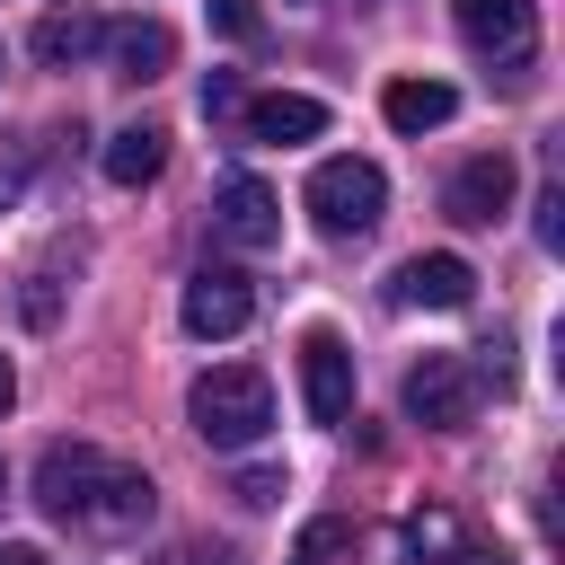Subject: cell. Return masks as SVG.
<instances>
[{
  "mask_svg": "<svg viewBox=\"0 0 565 565\" xmlns=\"http://www.w3.org/2000/svg\"><path fill=\"white\" fill-rule=\"evenodd\" d=\"M35 503H44L53 521H71V530H97V539H124V530H141V521L159 512L150 477H141L132 459L97 450V441H44V459H35Z\"/></svg>",
  "mask_w": 565,
  "mask_h": 565,
  "instance_id": "6da1fadb",
  "label": "cell"
},
{
  "mask_svg": "<svg viewBox=\"0 0 565 565\" xmlns=\"http://www.w3.org/2000/svg\"><path fill=\"white\" fill-rule=\"evenodd\" d=\"M185 415L212 450H256L265 424H274V380L256 362H212L194 388H185Z\"/></svg>",
  "mask_w": 565,
  "mask_h": 565,
  "instance_id": "7a4b0ae2",
  "label": "cell"
},
{
  "mask_svg": "<svg viewBox=\"0 0 565 565\" xmlns=\"http://www.w3.org/2000/svg\"><path fill=\"white\" fill-rule=\"evenodd\" d=\"M300 203H309L318 238H362V230H380V212H388V177H380L371 159H318Z\"/></svg>",
  "mask_w": 565,
  "mask_h": 565,
  "instance_id": "3957f363",
  "label": "cell"
},
{
  "mask_svg": "<svg viewBox=\"0 0 565 565\" xmlns=\"http://www.w3.org/2000/svg\"><path fill=\"white\" fill-rule=\"evenodd\" d=\"M397 406H406V424H424V433H468V424H477V371H468L459 353H424V362L406 371Z\"/></svg>",
  "mask_w": 565,
  "mask_h": 565,
  "instance_id": "277c9868",
  "label": "cell"
},
{
  "mask_svg": "<svg viewBox=\"0 0 565 565\" xmlns=\"http://www.w3.org/2000/svg\"><path fill=\"white\" fill-rule=\"evenodd\" d=\"M450 18H459V44L494 71L539 53V0H450Z\"/></svg>",
  "mask_w": 565,
  "mask_h": 565,
  "instance_id": "5b68a950",
  "label": "cell"
},
{
  "mask_svg": "<svg viewBox=\"0 0 565 565\" xmlns=\"http://www.w3.org/2000/svg\"><path fill=\"white\" fill-rule=\"evenodd\" d=\"M512 194H521V168H512V150H477V159H459V168H450V185H441V212H450L459 230H494V221L512 212Z\"/></svg>",
  "mask_w": 565,
  "mask_h": 565,
  "instance_id": "8992f818",
  "label": "cell"
},
{
  "mask_svg": "<svg viewBox=\"0 0 565 565\" xmlns=\"http://www.w3.org/2000/svg\"><path fill=\"white\" fill-rule=\"evenodd\" d=\"M177 318H185V335H194V344H221V335H238V327L256 318V282H247L238 265H203V274L185 282Z\"/></svg>",
  "mask_w": 565,
  "mask_h": 565,
  "instance_id": "52a82bcc",
  "label": "cell"
},
{
  "mask_svg": "<svg viewBox=\"0 0 565 565\" xmlns=\"http://www.w3.org/2000/svg\"><path fill=\"white\" fill-rule=\"evenodd\" d=\"M300 406H309V424H344L353 415V353H344L335 327L300 335Z\"/></svg>",
  "mask_w": 565,
  "mask_h": 565,
  "instance_id": "ba28073f",
  "label": "cell"
},
{
  "mask_svg": "<svg viewBox=\"0 0 565 565\" xmlns=\"http://www.w3.org/2000/svg\"><path fill=\"white\" fill-rule=\"evenodd\" d=\"M388 300H397V309H468V300H477V265L450 256V247L406 256V265L388 274Z\"/></svg>",
  "mask_w": 565,
  "mask_h": 565,
  "instance_id": "9c48e42d",
  "label": "cell"
},
{
  "mask_svg": "<svg viewBox=\"0 0 565 565\" xmlns=\"http://www.w3.org/2000/svg\"><path fill=\"white\" fill-rule=\"evenodd\" d=\"M212 230L230 247H274L282 238V203L265 177H221V203H212Z\"/></svg>",
  "mask_w": 565,
  "mask_h": 565,
  "instance_id": "30bf717a",
  "label": "cell"
},
{
  "mask_svg": "<svg viewBox=\"0 0 565 565\" xmlns=\"http://www.w3.org/2000/svg\"><path fill=\"white\" fill-rule=\"evenodd\" d=\"M97 44H106V18H97V9H44L35 35H26V53H35L44 71H79Z\"/></svg>",
  "mask_w": 565,
  "mask_h": 565,
  "instance_id": "8fae6325",
  "label": "cell"
},
{
  "mask_svg": "<svg viewBox=\"0 0 565 565\" xmlns=\"http://www.w3.org/2000/svg\"><path fill=\"white\" fill-rule=\"evenodd\" d=\"M238 124H247L256 141H318V132H327V106L300 97V88H274V97H247Z\"/></svg>",
  "mask_w": 565,
  "mask_h": 565,
  "instance_id": "7c38bea8",
  "label": "cell"
},
{
  "mask_svg": "<svg viewBox=\"0 0 565 565\" xmlns=\"http://www.w3.org/2000/svg\"><path fill=\"white\" fill-rule=\"evenodd\" d=\"M97 53H115V71H124V79H159V71L177 62V35H168L159 18H115Z\"/></svg>",
  "mask_w": 565,
  "mask_h": 565,
  "instance_id": "4fadbf2b",
  "label": "cell"
},
{
  "mask_svg": "<svg viewBox=\"0 0 565 565\" xmlns=\"http://www.w3.org/2000/svg\"><path fill=\"white\" fill-rule=\"evenodd\" d=\"M380 115H388L397 132H433V124L459 115V88H450V79H388V88H380Z\"/></svg>",
  "mask_w": 565,
  "mask_h": 565,
  "instance_id": "5bb4252c",
  "label": "cell"
},
{
  "mask_svg": "<svg viewBox=\"0 0 565 565\" xmlns=\"http://www.w3.org/2000/svg\"><path fill=\"white\" fill-rule=\"evenodd\" d=\"M159 168H168V132L159 124H124L106 141V185H150Z\"/></svg>",
  "mask_w": 565,
  "mask_h": 565,
  "instance_id": "9a60e30c",
  "label": "cell"
},
{
  "mask_svg": "<svg viewBox=\"0 0 565 565\" xmlns=\"http://www.w3.org/2000/svg\"><path fill=\"white\" fill-rule=\"evenodd\" d=\"M344 539H353V530H344L335 512H318V521L291 539V565H335V556H344Z\"/></svg>",
  "mask_w": 565,
  "mask_h": 565,
  "instance_id": "2e32d148",
  "label": "cell"
},
{
  "mask_svg": "<svg viewBox=\"0 0 565 565\" xmlns=\"http://www.w3.org/2000/svg\"><path fill=\"white\" fill-rule=\"evenodd\" d=\"M212 26H221L230 44H256V35H265V9H256V0H212Z\"/></svg>",
  "mask_w": 565,
  "mask_h": 565,
  "instance_id": "e0dca14e",
  "label": "cell"
},
{
  "mask_svg": "<svg viewBox=\"0 0 565 565\" xmlns=\"http://www.w3.org/2000/svg\"><path fill=\"white\" fill-rule=\"evenodd\" d=\"M247 512H265V503H282V468H238V486H230Z\"/></svg>",
  "mask_w": 565,
  "mask_h": 565,
  "instance_id": "ac0fdd59",
  "label": "cell"
},
{
  "mask_svg": "<svg viewBox=\"0 0 565 565\" xmlns=\"http://www.w3.org/2000/svg\"><path fill=\"white\" fill-rule=\"evenodd\" d=\"M238 106H247V97H238V79H230V71H212V79H203V115H212V124H238Z\"/></svg>",
  "mask_w": 565,
  "mask_h": 565,
  "instance_id": "d6986e66",
  "label": "cell"
},
{
  "mask_svg": "<svg viewBox=\"0 0 565 565\" xmlns=\"http://www.w3.org/2000/svg\"><path fill=\"white\" fill-rule=\"evenodd\" d=\"M530 212H539V247H565V185H547Z\"/></svg>",
  "mask_w": 565,
  "mask_h": 565,
  "instance_id": "ffe728a7",
  "label": "cell"
},
{
  "mask_svg": "<svg viewBox=\"0 0 565 565\" xmlns=\"http://www.w3.org/2000/svg\"><path fill=\"white\" fill-rule=\"evenodd\" d=\"M18 309H26V327H53V274H35V282H26V300H18Z\"/></svg>",
  "mask_w": 565,
  "mask_h": 565,
  "instance_id": "44dd1931",
  "label": "cell"
},
{
  "mask_svg": "<svg viewBox=\"0 0 565 565\" xmlns=\"http://www.w3.org/2000/svg\"><path fill=\"white\" fill-rule=\"evenodd\" d=\"M0 565H53V556H44V547H26V539H9V547H0Z\"/></svg>",
  "mask_w": 565,
  "mask_h": 565,
  "instance_id": "7402d4cb",
  "label": "cell"
},
{
  "mask_svg": "<svg viewBox=\"0 0 565 565\" xmlns=\"http://www.w3.org/2000/svg\"><path fill=\"white\" fill-rule=\"evenodd\" d=\"M18 406V371H9V353H0V415Z\"/></svg>",
  "mask_w": 565,
  "mask_h": 565,
  "instance_id": "603a6c76",
  "label": "cell"
},
{
  "mask_svg": "<svg viewBox=\"0 0 565 565\" xmlns=\"http://www.w3.org/2000/svg\"><path fill=\"white\" fill-rule=\"evenodd\" d=\"M0 494H9V468H0Z\"/></svg>",
  "mask_w": 565,
  "mask_h": 565,
  "instance_id": "cb8c5ba5",
  "label": "cell"
}]
</instances>
